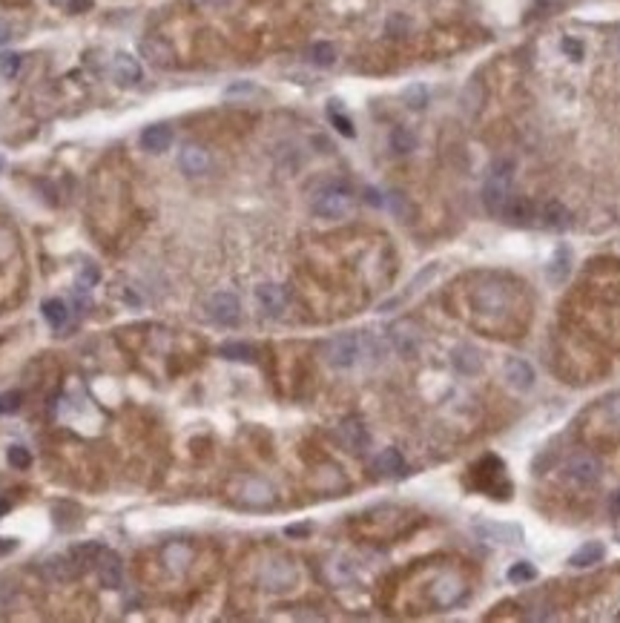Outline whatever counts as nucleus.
I'll use <instances>...</instances> for the list:
<instances>
[{
    "instance_id": "23",
    "label": "nucleus",
    "mask_w": 620,
    "mask_h": 623,
    "mask_svg": "<svg viewBox=\"0 0 620 623\" xmlns=\"http://www.w3.org/2000/svg\"><path fill=\"white\" fill-rule=\"evenodd\" d=\"M454 362H457V368L463 371V374H477L479 371V353L474 350V348H460L457 350V356H454Z\"/></svg>"
},
{
    "instance_id": "22",
    "label": "nucleus",
    "mask_w": 620,
    "mask_h": 623,
    "mask_svg": "<svg viewBox=\"0 0 620 623\" xmlns=\"http://www.w3.org/2000/svg\"><path fill=\"white\" fill-rule=\"evenodd\" d=\"M391 339H393V345H396V350L400 353H411L414 348H417V336L414 333H408V322H400V325H393V331H391Z\"/></svg>"
},
{
    "instance_id": "19",
    "label": "nucleus",
    "mask_w": 620,
    "mask_h": 623,
    "mask_svg": "<svg viewBox=\"0 0 620 623\" xmlns=\"http://www.w3.org/2000/svg\"><path fill=\"white\" fill-rule=\"evenodd\" d=\"M339 431H342V439L347 442V449H353V451H362L368 445V431L362 422H345Z\"/></svg>"
},
{
    "instance_id": "6",
    "label": "nucleus",
    "mask_w": 620,
    "mask_h": 623,
    "mask_svg": "<svg viewBox=\"0 0 620 623\" xmlns=\"http://www.w3.org/2000/svg\"><path fill=\"white\" fill-rule=\"evenodd\" d=\"M179 167L187 175H204L210 170V153L204 147H198V144H187L179 153Z\"/></svg>"
},
{
    "instance_id": "36",
    "label": "nucleus",
    "mask_w": 620,
    "mask_h": 623,
    "mask_svg": "<svg viewBox=\"0 0 620 623\" xmlns=\"http://www.w3.org/2000/svg\"><path fill=\"white\" fill-rule=\"evenodd\" d=\"M609 511H612V514H617V517H620V492H614V494H612V497H609Z\"/></svg>"
},
{
    "instance_id": "18",
    "label": "nucleus",
    "mask_w": 620,
    "mask_h": 623,
    "mask_svg": "<svg viewBox=\"0 0 620 623\" xmlns=\"http://www.w3.org/2000/svg\"><path fill=\"white\" fill-rule=\"evenodd\" d=\"M537 218H543L546 227H568V210L560 204V201H549L537 210Z\"/></svg>"
},
{
    "instance_id": "12",
    "label": "nucleus",
    "mask_w": 620,
    "mask_h": 623,
    "mask_svg": "<svg viewBox=\"0 0 620 623\" xmlns=\"http://www.w3.org/2000/svg\"><path fill=\"white\" fill-rule=\"evenodd\" d=\"M98 574H101V583H104V586H109V589H118V586H121V560H118L115 552L101 549Z\"/></svg>"
},
{
    "instance_id": "14",
    "label": "nucleus",
    "mask_w": 620,
    "mask_h": 623,
    "mask_svg": "<svg viewBox=\"0 0 620 623\" xmlns=\"http://www.w3.org/2000/svg\"><path fill=\"white\" fill-rule=\"evenodd\" d=\"M141 55H144L153 66H161V69L172 66V49L167 47V43H161V40H153V37L141 40Z\"/></svg>"
},
{
    "instance_id": "26",
    "label": "nucleus",
    "mask_w": 620,
    "mask_h": 623,
    "mask_svg": "<svg viewBox=\"0 0 620 623\" xmlns=\"http://www.w3.org/2000/svg\"><path fill=\"white\" fill-rule=\"evenodd\" d=\"M310 61H314L316 66H330L336 61V49L333 43H316L314 49H310Z\"/></svg>"
},
{
    "instance_id": "24",
    "label": "nucleus",
    "mask_w": 620,
    "mask_h": 623,
    "mask_svg": "<svg viewBox=\"0 0 620 623\" xmlns=\"http://www.w3.org/2000/svg\"><path fill=\"white\" fill-rule=\"evenodd\" d=\"M221 356L236 360V362H250L253 360V348L244 345V342H227V345H221Z\"/></svg>"
},
{
    "instance_id": "10",
    "label": "nucleus",
    "mask_w": 620,
    "mask_h": 623,
    "mask_svg": "<svg viewBox=\"0 0 620 623\" xmlns=\"http://www.w3.org/2000/svg\"><path fill=\"white\" fill-rule=\"evenodd\" d=\"M568 477H571L574 482H580V485H592V482L600 480V465H597L595 457L580 454V457H574V460L568 463Z\"/></svg>"
},
{
    "instance_id": "30",
    "label": "nucleus",
    "mask_w": 620,
    "mask_h": 623,
    "mask_svg": "<svg viewBox=\"0 0 620 623\" xmlns=\"http://www.w3.org/2000/svg\"><path fill=\"white\" fill-rule=\"evenodd\" d=\"M330 124H333V126H336V129L342 132V136H347V138H353V124H350V121H347L345 115H339L333 104H330Z\"/></svg>"
},
{
    "instance_id": "34",
    "label": "nucleus",
    "mask_w": 620,
    "mask_h": 623,
    "mask_svg": "<svg viewBox=\"0 0 620 623\" xmlns=\"http://www.w3.org/2000/svg\"><path fill=\"white\" fill-rule=\"evenodd\" d=\"M90 6H93V0H69V12H75V15H78V12H86Z\"/></svg>"
},
{
    "instance_id": "21",
    "label": "nucleus",
    "mask_w": 620,
    "mask_h": 623,
    "mask_svg": "<svg viewBox=\"0 0 620 623\" xmlns=\"http://www.w3.org/2000/svg\"><path fill=\"white\" fill-rule=\"evenodd\" d=\"M603 560V546L600 543H586L571 554V566H595Z\"/></svg>"
},
{
    "instance_id": "15",
    "label": "nucleus",
    "mask_w": 620,
    "mask_h": 623,
    "mask_svg": "<svg viewBox=\"0 0 620 623\" xmlns=\"http://www.w3.org/2000/svg\"><path fill=\"white\" fill-rule=\"evenodd\" d=\"M477 531L482 538H491V540H500V543H520L523 540V531L517 526H500V523H477Z\"/></svg>"
},
{
    "instance_id": "11",
    "label": "nucleus",
    "mask_w": 620,
    "mask_h": 623,
    "mask_svg": "<svg viewBox=\"0 0 620 623\" xmlns=\"http://www.w3.org/2000/svg\"><path fill=\"white\" fill-rule=\"evenodd\" d=\"M256 299H258L261 310H264L268 316H282V314H285L287 299H285V290H282V287H276V285H261V287L256 290Z\"/></svg>"
},
{
    "instance_id": "4",
    "label": "nucleus",
    "mask_w": 620,
    "mask_h": 623,
    "mask_svg": "<svg viewBox=\"0 0 620 623\" xmlns=\"http://www.w3.org/2000/svg\"><path fill=\"white\" fill-rule=\"evenodd\" d=\"M207 314H210L213 322L230 328V325H236L242 319V304H239V299L233 293H215L207 302Z\"/></svg>"
},
{
    "instance_id": "5",
    "label": "nucleus",
    "mask_w": 620,
    "mask_h": 623,
    "mask_svg": "<svg viewBox=\"0 0 620 623\" xmlns=\"http://www.w3.org/2000/svg\"><path fill=\"white\" fill-rule=\"evenodd\" d=\"M112 78L121 83V86H132V83H141L144 78V69L138 64V58H132L126 52H118L112 58Z\"/></svg>"
},
{
    "instance_id": "27",
    "label": "nucleus",
    "mask_w": 620,
    "mask_h": 623,
    "mask_svg": "<svg viewBox=\"0 0 620 623\" xmlns=\"http://www.w3.org/2000/svg\"><path fill=\"white\" fill-rule=\"evenodd\" d=\"M405 104H408L411 109H422V107L428 104V89H425L422 83L408 86V89H405Z\"/></svg>"
},
{
    "instance_id": "9",
    "label": "nucleus",
    "mask_w": 620,
    "mask_h": 623,
    "mask_svg": "<svg viewBox=\"0 0 620 623\" xmlns=\"http://www.w3.org/2000/svg\"><path fill=\"white\" fill-rule=\"evenodd\" d=\"M172 144V126L169 124H150L141 132V147L147 153H164Z\"/></svg>"
},
{
    "instance_id": "2",
    "label": "nucleus",
    "mask_w": 620,
    "mask_h": 623,
    "mask_svg": "<svg viewBox=\"0 0 620 623\" xmlns=\"http://www.w3.org/2000/svg\"><path fill=\"white\" fill-rule=\"evenodd\" d=\"M511 172H514V164L500 158L491 164V172L485 178V187H482V204L489 213L500 215L506 201H508V184H511Z\"/></svg>"
},
{
    "instance_id": "16",
    "label": "nucleus",
    "mask_w": 620,
    "mask_h": 623,
    "mask_svg": "<svg viewBox=\"0 0 620 623\" xmlns=\"http://www.w3.org/2000/svg\"><path fill=\"white\" fill-rule=\"evenodd\" d=\"M376 471L385 474V477H403L405 474V460L396 449H385L379 457H376Z\"/></svg>"
},
{
    "instance_id": "13",
    "label": "nucleus",
    "mask_w": 620,
    "mask_h": 623,
    "mask_svg": "<svg viewBox=\"0 0 620 623\" xmlns=\"http://www.w3.org/2000/svg\"><path fill=\"white\" fill-rule=\"evenodd\" d=\"M506 379L514 391H528L531 385H535V371H531V365H525L523 360H511V362H506Z\"/></svg>"
},
{
    "instance_id": "28",
    "label": "nucleus",
    "mask_w": 620,
    "mask_h": 623,
    "mask_svg": "<svg viewBox=\"0 0 620 623\" xmlns=\"http://www.w3.org/2000/svg\"><path fill=\"white\" fill-rule=\"evenodd\" d=\"M531 577H535V569H531V563H514L508 569V581L511 583H531Z\"/></svg>"
},
{
    "instance_id": "7",
    "label": "nucleus",
    "mask_w": 620,
    "mask_h": 623,
    "mask_svg": "<svg viewBox=\"0 0 620 623\" xmlns=\"http://www.w3.org/2000/svg\"><path fill=\"white\" fill-rule=\"evenodd\" d=\"M500 215H506V221H511V225H531L537 218V207L523 196H508Z\"/></svg>"
},
{
    "instance_id": "29",
    "label": "nucleus",
    "mask_w": 620,
    "mask_h": 623,
    "mask_svg": "<svg viewBox=\"0 0 620 623\" xmlns=\"http://www.w3.org/2000/svg\"><path fill=\"white\" fill-rule=\"evenodd\" d=\"M20 69V55H0V75L15 78Z\"/></svg>"
},
{
    "instance_id": "8",
    "label": "nucleus",
    "mask_w": 620,
    "mask_h": 623,
    "mask_svg": "<svg viewBox=\"0 0 620 623\" xmlns=\"http://www.w3.org/2000/svg\"><path fill=\"white\" fill-rule=\"evenodd\" d=\"M239 500L250 509H268L273 503V488L261 480H247L244 482V492L239 494Z\"/></svg>"
},
{
    "instance_id": "20",
    "label": "nucleus",
    "mask_w": 620,
    "mask_h": 623,
    "mask_svg": "<svg viewBox=\"0 0 620 623\" xmlns=\"http://www.w3.org/2000/svg\"><path fill=\"white\" fill-rule=\"evenodd\" d=\"M414 147H417L414 132L405 129V126H393V132H391V150H393L396 155H408Z\"/></svg>"
},
{
    "instance_id": "17",
    "label": "nucleus",
    "mask_w": 620,
    "mask_h": 623,
    "mask_svg": "<svg viewBox=\"0 0 620 623\" xmlns=\"http://www.w3.org/2000/svg\"><path fill=\"white\" fill-rule=\"evenodd\" d=\"M40 314H43V319L49 322V328L61 331L66 325V319H69V307L64 304V299H47L40 304Z\"/></svg>"
},
{
    "instance_id": "31",
    "label": "nucleus",
    "mask_w": 620,
    "mask_h": 623,
    "mask_svg": "<svg viewBox=\"0 0 620 623\" xmlns=\"http://www.w3.org/2000/svg\"><path fill=\"white\" fill-rule=\"evenodd\" d=\"M560 47H563V52H566L571 61H580V58H583V43H580V40L563 37V40H560Z\"/></svg>"
},
{
    "instance_id": "33",
    "label": "nucleus",
    "mask_w": 620,
    "mask_h": 623,
    "mask_svg": "<svg viewBox=\"0 0 620 623\" xmlns=\"http://www.w3.org/2000/svg\"><path fill=\"white\" fill-rule=\"evenodd\" d=\"M15 549H18V540H15V538H0V557L12 554Z\"/></svg>"
},
{
    "instance_id": "37",
    "label": "nucleus",
    "mask_w": 620,
    "mask_h": 623,
    "mask_svg": "<svg viewBox=\"0 0 620 623\" xmlns=\"http://www.w3.org/2000/svg\"><path fill=\"white\" fill-rule=\"evenodd\" d=\"M9 37H12V29H9L4 20H0V47H4V43H6Z\"/></svg>"
},
{
    "instance_id": "32",
    "label": "nucleus",
    "mask_w": 620,
    "mask_h": 623,
    "mask_svg": "<svg viewBox=\"0 0 620 623\" xmlns=\"http://www.w3.org/2000/svg\"><path fill=\"white\" fill-rule=\"evenodd\" d=\"M20 408V393L18 391H9L0 396V414H9V411H18Z\"/></svg>"
},
{
    "instance_id": "1",
    "label": "nucleus",
    "mask_w": 620,
    "mask_h": 623,
    "mask_svg": "<svg viewBox=\"0 0 620 623\" xmlns=\"http://www.w3.org/2000/svg\"><path fill=\"white\" fill-rule=\"evenodd\" d=\"M365 342H368V339L359 336V333H339V336L328 339L325 348H322L325 362H328L330 368H353V365L362 360Z\"/></svg>"
},
{
    "instance_id": "3",
    "label": "nucleus",
    "mask_w": 620,
    "mask_h": 623,
    "mask_svg": "<svg viewBox=\"0 0 620 623\" xmlns=\"http://www.w3.org/2000/svg\"><path fill=\"white\" fill-rule=\"evenodd\" d=\"M350 207H353V196L339 184L322 187L314 196V213L319 218H345L350 213Z\"/></svg>"
},
{
    "instance_id": "38",
    "label": "nucleus",
    "mask_w": 620,
    "mask_h": 623,
    "mask_svg": "<svg viewBox=\"0 0 620 623\" xmlns=\"http://www.w3.org/2000/svg\"><path fill=\"white\" fill-rule=\"evenodd\" d=\"M207 4H225V0H207Z\"/></svg>"
},
{
    "instance_id": "35",
    "label": "nucleus",
    "mask_w": 620,
    "mask_h": 623,
    "mask_svg": "<svg viewBox=\"0 0 620 623\" xmlns=\"http://www.w3.org/2000/svg\"><path fill=\"white\" fill-rule=\"evenodd\" d=\"M391 210H393V213H400V215H405V210H408V207H405L403 196H396V193L391 196Z\"/></svg>"
},
{
    "instance_id": "25",
    "label": "nucleus",
    "mask_w": 620,
    "mask_h": 623,
    "mask_svg": "<svg viewBox=\"0 0 620 623\" xmlns=\"http://www.w3.org/2000/svg\"><path fill=\"white\" fill-rule=\"evenodd\" d=\"M6 460H9V465L18 468V471H26V468L32 465V454H29L26 445H9Z\"/></svg>"
}]
</instances>
